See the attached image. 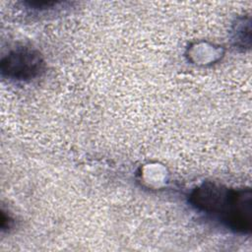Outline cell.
Returning <instances> with one entry per match:
<instances>
[{
    "label": "cell",
    "mask_w": 252,
    "mask_h": 252,
    "mask_svg": "<svg viewBox=\"0 0 252 252\" xmlns=\"http://www.w3.org/2000/svg\"><path fill=\"white\" fill-rule=\"evenodd\" d=\"M189 201L198 211L207 214L237 232H249L252 223L250 189H233L213 182L196 187Z\"/></svg>",
    "instance_id": "cell-1"
},
{
    "label": "cell",
    "mask_w": 252,
    "mask_h": 252,
    "mask_svg": "<svg viewBox=\"0 0 252 252\" xmlns=\"http://www.w3.org/2000/svg\"><path fill=\"white\" fill-rule=\"evenodd\" d=\"M44 62L40 54L28 47L10 51L1 60V73L9 79L27 81L34 79L43 71Z\"/></svg>",
    "instance_id": "cell-2"
}]
</instances>
